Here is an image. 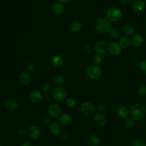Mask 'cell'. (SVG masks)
<instances>
[{"label":"cell","instance_id":"obj_1","mask_svg":"<svg viewBox=\"0 0 146 146\" xmlns=\"http://www.w3.org/2000/svg\"><path fill=\"white\" fill-rule=\"evenodd\" d=\"M130 114L133 120L136 121L140 120L144 117L146 114V108L141 103H134L130 108Z\"/></svg>","mask_w":146,"mask_h":146},{"label":"cell","instance_id":"obj_2","mask_svg":"<svg viewBox=\"0 0 146 146\" xmlns=\"http://www.w3.org/2000/svg\"><path fill=\"white\" fill-rule=\"evenodd\" d=\"M95 28L100 33L105 34L109 33L112 27L110 22L107 18H100L96 21Z\"/></svg>","mask_w":146,"mask_h":146},{"label":"cell","instance_id":"obj_3","mask_svg":"<svg viewBox=\"0 0 146 146\" xmlns=\"http://www.w3.org/2000/svg\"><path fill=\"white\" fill-rule=\"evenodd\" d=\"M107 19L112 22L119 21L122 18L123 13L121 10L116 7H111L107 11Z\"/></svg>","mask_w":146,"mask_h":146},{"label":"cell","instance_id":"obj_4","mask_svg":"<svg viewBox=\"0 0 146 146\" xmlns=\"http://www.w3.org/2000/svg\"><path fill=\"white\" fill-rule=\"evenodd\" d=\"M102 74V70L100 67L96 64H93L88 67L86 70L87 76L92 80L99 78Z\"/></svg>","mask_w":146,"mask_h":146},{"label":"cell","instance_id":"obj_5","mask_svg":"<svg viewBox=\"0 0 146 146\" xmlns=\"http://www.w3.org/2000/svg\"><path fill=\"white\" fill-rule=\"evenodd\" d=\"M80 113L84 116L89 117L92 116L95 112L94 106L88 102H83L79 107Z\"/></svg>","mask_w":146,"mask_h":146},{"label":"cell","instance_id":"obj_6","mask_svg":"<svg viewBox=\"0 0 146 146\" xmlns=\"http://www.w3.org/2000/svg\"><path fill=\"white\" fill-rule=\"evenodd\" d=\"M52 95L55 101L61 102L66 99L67 92L63 87H57L52 90Z\"/></svg>","mask_w":146,"mask_h":146},{"label":"cell","instance_id":"obj_7","mask_svg":"<svg viewBox=\"0 0 146 146\" xmlns=\"http://www.w3.org/2000/svg\"><path fill=\"white\" fill-rule=\"evenodd\" d=\"M109 43L106 40H100L97 42L94 47L95 51L97 54H103L108 50Z\"/></svg>","mask_w":146,"mask_h":146},{"label":"cell","instance_id":"obj_8","mask_svg":"<svg viewBox=\"0 0 146 146\" xmlns=\"http://www.w3.org/2000/svg\"><path fill=\"white\" fill-rule=\"evenodd\" d=\"M49 115L53 118L59 117L62 112V107L58 103L51 104L48 109Z\"/></svg>","mask_w":146,"mask_h":146},{"label":"cell","instance_id":"obj_9","mask_svg":"<svg viewBox=\"0 0 146 146\" xmlns=\"http://www.w3.org/2000/svg\"><path fill=\"white\" fill-rule=\"evenodd\" d=\"M27 134L31 139L35 140L39 138L40 136V130L38 126L31 125L27 129Z\"/></svg>","mask_w":146,"mask_h":146},{"label":"cell","instance_id":"obj_10","mask_svg":"<svg viewBox=\"0 0 146 146\" xmlns=\"http://www.w3.org/2000/svg\"><path fill=\"white\" fill-rule=\"evenodd\" d=\"M18 80L22 86H28L31 84L32 78L27 71H22L18 76Z\"/></svg>","mask_w":146,"mask_h":146},{"label":"cell","instance_id":"obj_11","mask_svg":"<svg viewBox=\"0 0 146 146\" xmlns=\"http://www.w3.org/2000/svg\"><path fill=\"white\" fill-rule=\"evenodd\" d=\"M108 51L113 55H118L120 54L122 51V48L118 42H112L109 44Z\"/></svg>","mask_w":146,"mask_h":146},{"label":"cell","instance_id":"obj_12","mask_svg":"<svg viewBox=\"0 0 146 146\" xmlns=\"http://www.w3.org/2000/svg\"><path fill=\"white\" fill-rule=\"evenodd\" d=\"M133 10L137 13L143 12L146 8V3L143 0H136L132 6Z\"/></svg>","mask_w":146,"mask_h":146},{"label":"cell","instance_id":"obj_13","mask_svg":"<svg viewBox=\"0 0 146 146\" xmlns=\"http://www.w3.org/2000/svg\"><path fill=\"white\" fill-rule=\"evenodd\" d=\"M64 10L65 8L63 4L60 2H56L54 3L51 8V11L55 16H60L62 15Z\"/></svg>","mask_w":146,"mask_h":146},{"label":"cell","instance_id":"obj_14","mask_svg":"<svg viewBox=\"0 0 146 146\" xmlns=\"http://www.w3.org/2000/svg\"><path fill=\"white\" fill-rule=\"evenodd\" d=\"M30 100L31 102L34 103H38L41 102L43 99V95L40 91L39 90H34L33 91L29 96Z\"/></svg>","mask_w":146,"mask_h":146},{"label":"cell","instance_id":"obj_15","mask_svg":"<svg viewBox=\"0 0 146 146\" xmlns=\"http://www.w3.org/2000/svg\"><path fill=\"white\" fill-rule=\"evenodd\" d=\"M49 131L52 135L58 136L61 133V126L56 121L51 122L49 125Z\"/></svg>","mask_w":146,"mask_h":146},{"label":"cell","instance_id":"obj_16","mask_svg":"<svg viewBox=\"0 0 146 146\" xmlns=\"http://www.w3.org/2000/svg\"><path fill=\"white\" fill-rule=\"evenodd\" d=\"M5 107L7 111L10 112H13L17 110L18 104V103L15 100L12 99H9L6 100L5 103Z\"/></svg>","mask_w":146,"mask_h":146},{"label":"cell","instance_id":"obj_17","mask_svg":"<svg viewBox=\"0 0 146 146\" xmlns=\"http://www.w3.org/2000/svg\"><path fill=\"white\" fill-rule=\"evenodd\" d=\"M72 121V116L68 113H63L59 117V122L63 125H70Z\"/></svg>","mask_w":146,"mask_h":146},{"label":"cell","instance_id":"obj_18","mask_svg":"<svg viewBox=\"0 0 146 146\" xmlns=\"http://www.w3.org/2000/svg\"><path fill=\"white\" fill-rule=\"evenodd\" d=\"M82 27H83V25H82V22L78 20L73 21L72 22H71V23L70 24V26H69L70 30L71 32L74 33H78V32L80 31L82 29Z\"/></svg>","mask_w":146,"mask_h":146},{"label":"cell","instance_id":"obj_19","mask_svg":"<svg viewBox=\"0 0 146 146\" xmlns=\"http://www.w3.org/2000/svg\"><path fill=\"white\" fill-rule=\"evenodd\" d=\"M117 115L121 119H127L129 115L128 109L124 106H119L116 110Z\"/></svg>","mask_w":146,"mask_h":146},{"label":"cell","instance_id":"obj_20","mask_svg":"<svg viewBox=\"0 0 146 146\" xmlns=\"http://www.w3.org/2000/svg\"><path fill=\"white\" fill-rule=\"evenodd\" d=\"M131 44L135 47H139L143 42V39L142 36L139 34H134L131 40Z\"/></svg>","mask_w":146,"mask_h":146},{"label":"cell","instance_id":"obj_21","mask_svg":"<svg viewBox=\"0 0 146 146\" xmlns=\"http://www.w3.org/2000/svg\"><path fill=\"white\" fill-rule=\"evenodd\" d=\"M94 121L96 124L100 127L104 126L106 123V117L100 113H98L94 115Z\"/></svg>","mask_w":146,"mask_h":146},{"label":"cell","instance_id":"obj_22","mask_svg":"<svg viewBox=\"0 0 146 146\" xmlns=\"http://www.w3.org/2000/svg\"><path fill=\"white\" fill-rule=\"evenodd\" d=\"M123 33L125 34L126 36H131L133 35L135 32V28L132 25L129 23H125L123 26Z\"/></svg>","mask_w":146,"mask_h":146},{"label":"cell","instance_id":"obj_23","mask_svg":"<svg viewBox=\"0 0 146 146\" xmlns=\"http://www.w3.org/2000/svg\"><path fill=\"white\" fill-rule=\"evenodd\" d=\"M65 82H66L65 78L62 75H55L52 79V83L54 85L57 86L58 87H60V86H62L63 84H64Z\"/></svg>","mask_w":146,"mask_h":146},{"label":"cell","instance_id":"obj_24","mask_svg":"<svg viewBox=\"0 0 146 146\" xmlns=\"http://www.w3.org/2000/svg\"><path fill=\"white\" fill-rule=\"evenodd\" d=\"M64 63L63 58L60 55H55L52 59V63L55 67H60Z\"/></svg>","mask_w":146,"mask_h":146},{"label":"cell","instance_id":"obj_25","mask_svg":"<svg viewBox=\"0 0 146 146\" xmlns=\"http://www.w3.org/2000/svg\"><path fill=\"white\" fill-rule=\"evenodd\" d=\"M119 44L122 48H127L131 44V41L128 36H123L119 39Z\"/></svg>","mask_w":146,"mask_h":146},{"label":"cell","instance_id":"obj_26","mask_svg":"<svg viewBox=\"0 0 146 146\" xmlns=\"http://www.w3.org/2000/svg\"><path fill=\"white\" fill-rule=\"evenodd\" d=\"M88 143L91 146H98L100 143V138L96 134H92L88 137Z\"/></svg>","mask_w":146,"mask_h":146},{"label":"cell","instance_id":"obj_27","mask_svg":"<svg viewBox=\"0 0 146 146\" xmlns=\"http://www.w3.org/2000/svg\"><path fill=\"white\" fill-rule=\"evenodd\" d=\"M113 38H119L121 36V31L117 28H111L110 32L108 33Z\"/></svg>","mask_w":146,"mask_h":146},{"label":"cell","instance_id":"obj_28","mask_svg":"<svg viewBox=\"0 0 146 146\" xmlns=\"http://www.w3.org/2000/svg\"><path fill=\"white\" fill-rule=\"evenodd\" d=\"M93 61L95 63V64L96 65H99L102 63L103 61V56L102 54H97L96 53L93 57Z\"/></svg>","mask_w":146,"mask_h":146},{"label":"cell","instance_id":"obj_29","mask_svg":"<svg viewBox=\"0 0 146 146\" xmlns=\"http://www.w3.org/2000/svg\"><path fill=\"white\" fill-rule=\"evenodd\" d=\"M136 124V121L132 118L127 119L125 121V127L128 129L133 128Z\"/></svg>","mask_w":146,"mask_h":146},{"label":"cell","instance_id":"obj_30","mask_svg":"<svg viewBox=\"0 0 146 146\" xmlns=\"http://www.w3.org/2000/svg\"><path fill=\"white\" fill-rule=\"evenodd\" d=\"M66 103L67 104V106L71 108H73L74 107H76V100L71 97L70 98H67L66 99Z\"/></svg>","mask_w":146,"mask_h":146},{"label":"cell","instance_id":"obj_31","mask_svg":"<svg viewBox=\"0 0 146 146\" xmlns=\"http://www.w3.org/2000/svg\"><path fill=\"white\" fill-rule=\"evenodd\" d=\"M42 90L43 92L45 94L50 93L52 91V85L49 83H44L42 87Z\"/></svg>","mask_w":146,"mask_h":146},{"label":"cell","instance_id":"obj_32","mask_svg":"<svg viewBox=\"0 0 146 146\" xmlns=\"http://www.w3.org/2000/svg\"><path fill=\"white\" fill-rule=\"evenodd\" d=\"M145 144L144 141L143 139L137 137L133 140V146H144Z\"/></svg>","mask_w":146,"mask_h":146},{"label":"cell","instance_id":"obj_33","mask_svg":"<svg viewBox=\"0 0 146 146\" xmlns=\"http://www.w3.org/2000/svg\"><path fill=\"white\" fill-rule=\"evenodd\" d=\"M51 118L50 115H45L42 119V123L44 125H48L51 123Z\"/></svg>","mask_w":146,"mask_h":146},{"label":"cell","instance_id":"obj_34","mask_svg":"<svg viewBox=\"0 0 146 146\" xmlns=\"http://www.w3.org/2000/svg\"><path fill=\"white\" fill-rule=\"evenodd\" d=\"M139 95L141 96H146V86H143L140 87L138 90Z\"/></svg>","mask_w":146,"mask_h":146},{"label":"cell","instance_id":"obj_35","mask_svg":"<svg viewBox=\"0 0 146 146\" xmlns=\"http://www.w3.org/2000/svg\"><path fill=\"white\" fill-rule=\"evenodd\" d=\"M139 67L142 72L146 73V60H143L140 62Z\"/></svg>","mask_w":146,"mask_h":146},{"label":"cell","instance_id":"obj_36","mask_svg":"<svg viewBox=\"0 0 146 146\" xmlns=\"http://www.w3.org/2000/svg\"><path fill=\"white\" fill-rule=\"evenodd\" d=\"M26 71L29 72H31L34 70V64L32 62H29L27 64L26 67Z\"/></svg>","mask_w":146,"mask_h":146},{"label":"cell","instance_id":"obj_37","mask_svg":"<svg viewBox=\"0 0 146 146\" xmlns=\"http://www.w3.org/2000/svg\"><path fill=\"white\" fill-rule=\"evenodd\" d=\"M106 109V106L104 103H100L96 106V110L99 112H103Z\"/></svg>","mask_w":146,"mask_h":146},{"label":"cell","instance_id":"obj_38","mask_svg":"<svg viewBox=\"0 0 146 146\" xmlns=\"http://www.w3.org/2000/svg\"><path fill=\"white\" fill-rule=\"evenodd\" d=\"M92 51V47L89 45H85L83 47V51L85 53H90Z\"/></svg>","mask_w":146,"mask_h":146},{"label":"cell","instance_id":"obj_39","mask_svg":"<svg viewBox=\"0 0 146 146\" xmlns=\"http://www.w3.org/2000/svg\"><path fill=\"white\" fill-rule=\"evenodd\" d=\"M26 133H27V130H26L25 128H21V129H19V131H18V134L20 136H24L26 135Z\"/></svg>","mask_w":146,"mask_h":146},{"label":"cell","instance_id":"obj_40","mask_svg":"<svg viewBox=\"0 0 146 146\" xmlns=\"http://www.w3.org/2000/svg\"><path fill=\"white\" fill-rule=\"evenodd\" d=\"M21 146H33V144L29 141H25L22 144Z\"/></svg>","mask_w":146,"mask_h":146},{"label":"cell","instance_id":"obj_41","mask_svg":"<svg viewBox=\"0 0 146 146\" xmlns=\"http://www.w3.org/2000/svg\"><path fill=\"white\" fill-rule=\"evenodd\" d=\"M73 0H58V1L63 4L64 3H71Z\"/></svg>","mask_w":146,"mask_h":146},{"label":"cell","instance_id":"obj_42","mask_svg":"<svg viewBox=\"0 0 146 146\" xmlns=\"http://www.w3.org/2000/svg\"><path fill=\"white\" fill-rule=\"evenodd\" d=\"M61 137H62V139H63V140H67V139H68V135H67L66 133H62V135H61Z\"/></svg>","mask_w":146,"mask_h":146},{"label":"cell","instance_id":"obj_43","mask_svg":"<svg viewBox=\"0 0 146 146\" xmlns=\"http://www.w3.org/2000/svg\"><path fill=\"white\" fill-rule=\"evenodd\" d=\"M128 0H120V3L121 5H125L127 3Z\"/></svg>","mask_w":146,"mask_h":146},{"label":"cell","instance_id":"obj_44","mask_svg":"<svg viewBox=\"0 0 146 146\" xmlns=\"http://www.w3.org/2000/svg\"><path fill=\"white\" fill-rule=\"evenodd\" d=\"M0 146H2V143L1 141H0Z\"/></svg>","mask_w":146,"mask_h":146},{"label":"cell","instance_id":"obj_45","mask_svg":"<svg viewBox=\"0 0 146 146\" xmlns=\"http://www.w3.org/2000/svg\"><path fill=\"white\" fill-rule=\"evenodd\" d=\"M144 146H146V144H144Z\"/></svg>","mask_w":146,"mask_h":146}]
</instances>
